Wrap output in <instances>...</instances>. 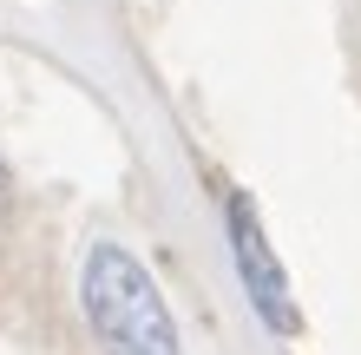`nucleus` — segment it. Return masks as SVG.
<instances>
[{
  "instance_id": "f257e3e1",
  "label": "nucleus",
  "mask_w": 361,
  "mask_h": 355,
  "mask_svg": "<svg viewBox=\"0 0 361 355\" xmlns=\"http://www.w3.org/2000/svg\"><path fill=\"white\" fill-rule=\"evenodd\" d=\"M79 309L92 323V342L105 355H184L178 323L164 309L152 270H145L125 243H92L86 270H79Z\"/></svg>"
},
{
  "instance_id": "f03ea898",
  "label": "nucleus",
  "mask_w": 361,
  "mask_h": 355,
  "mask_svg": "<svg viewBox=\"0 0 361 355\" xmlns=\"http://www.w3.org/2000/svg\"><path fill=\"white\" fill-rule=\"evenodd\" d=\"M224 224H230V257H237V277L257 303V316L276 329V336H295L302 316H295V296H289V277L276 263V250L263 237V217H257V198L250 191H230L224 198Z\"/></svg>"
},
{
  "instance_id": "7ed1b4c3",
  "label": "nucleus",
  "mask_w": 361,
  "mask_h": 355,
  "mask_svg": "<svg viewBox=\"0 0 361 355\" xmlns=\"http://www.w3.org/2000/svg\"><path fill=\"white\" fill-rule=\"evenodd\" d=\"M13 204V172H7V158H0V211Z\"/></svg>"
}]
</instances>
